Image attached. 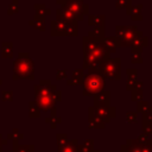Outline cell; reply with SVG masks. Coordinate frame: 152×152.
I'll list each match as a JSON object with an SVG mask.
<instances>
[{
    "instance_id": "1",
    "label": "cell",
    "mask_w": 152,
    "mask_h": 152,
    "mask_svg": "<svg viewBox=\"0 0 152 152\" xmlns=\"http://www.w3.org/2000/svg\"><path fill=\"white\" fill-rule=\"evenodd\" d=\"M82 49H83V70H96L99 71V64L109 58V55L101 42H97L88 36L82 38Z\"/></svg>"
},
{
    "instance_id": "2",
    "label": "cell",
    "mask_w": 152,
    "mask_h": 152,
    "mask_svg": "<svg viewBox=\"0 0 152 152\" xmlns=\"http://www.w3.org/2000/svg\"><path fill=\"white\" fill-rule=\"evenodd\" d=\"M13 81L34 80V62L27 52H19L13 62Z\"/></svg>"
},
{
    "instance_id": "3",
    "label": "cell",
    "mask_w": 152,
    "mask_h": 152,
    "mask_svg": "<svg viewBox=\"0 0 152 152\" xmlns=\"http://www.w3.org/2000/svg\"><path fill=\"white\" fill-rule=\"evenodd\" d=\"M104 77L96 70H88V74L83 78L82 83V95L94 96L102 91L104 88Z\"/></svg>"
},
{
    "instance_id": "4",
    "label": "cell",
    "mask_w": 152,
    "mask_h": 152,
    "mask_svg": "<svg viewBox=\"0 0 152 152\" xmlns=\"http://www.w3.org/2000/svg\"><path fill=\"white\" fill-rule=\"evenodd\" d=\"M78 21H66L63 19H53L50 21L51 37H77Z\"/></svg>"
},
{
    "instance_id": "5",
    "label": "cell",
    "mask_w": 152,
    "mask_h": 152,
    "mask_svg": "<svg viewBox=\"0 0 152 152\" xmlns=\"http://www.w3.org/2000/svg\"><path fill=\"white\" fill-rule=\"evenodd\" d=\"M99 72L104 78H121V59L119 57H109L99 64Z\"/></svg>"
},
{
    "instance_id": "6",
    "label": "cell",
    "mask_w": 152,
    "mask_h": 152,
    "mask_svg": "<svg viewBox=\"0 0 152 152\" xmlns=\"http://www.w3.org/2000/svg\"><path fill=\"white\" fill-rule=\"evenodd\" d=\"M62 7L70 11L78 23L83 20L84 15H89V5L83 0H68Z\"/></svg>"
},
{
    "instance_id": "7",
    "label": "cell",
    "mask_w": 152,
    "mask_h": 152,
    "mask_svg": "<svg viewBox=\"0 0 152 152\" xmlns=\"http://www.w3.org/2000/svg\"><path fill=\"white\" fill-rule=\"evenodd\" d=\"M34 90V97L39 96H50L55 90H57V87L50 82V80H40L38 84L33 87Z\"/></svg>"
},
{
    "instance_id": "8",
    "label": "cell",
    "mask_w": 152,
    "mask_h": 152,
    "mask_svg": "<svg viewBox=\"0 0 152 152\" xmlns=\"http://www.w3.org/2000/svg\"><path fill=\"white\" fill-rule=\"evenodd\" d=\"M88 122H89V126H88L89 128H94V129H103V128H106V124L97 115V113L95 112L94 106H90L88 108Z\"/></svg>"
},
{
    "instance_id": "9",
    "label": "cell",
    "mask_w": 152,
    "mask_h": 152,
    "mask_svg": "<svg viewBox=\"0 0 152 152\" xmlns=\"http://www.w3.org/2000/svg\"><path fill=\"white\" fill-rule=\"evenodd\" d=\"M146 46H148V38L141 31H138L137 32V37L133 40L132 45H131L132 53H140L141 55L142 49L146 48Z\"/></svg>"
},
{
    "instance_id": "10",
    "label": "cell",
    "mask_w": 152,
    "mask_h": 152,
    "mask_svg": "<svg viewBox=\"0 0 152 152\" xmlns=\"http://www.w3.org/2000/svg\"><path fill=\"white\" fill-rule=\"evenodd\" d=\"M95 108V112L97 113V115L102 119V121L107 125L110 122V120L113 118H115L116 115V108L114 106H108V107H94Z\"/></svg>"
},
{
    "instance_id": "11",
    "label": "cell",
    "mask_w": 152,
    "mask_h": 152,
    "mask_svg": "<svg viewBox=\"0 0 152 152\" xmlns=\"http://www.w3.org/2000/svg\"><path fill=\"white\" fill-rule=\"evenodd\" d=\"M137 32H138V27L135 25L127 26L125 36L122 37V39H120V48H131L133 40L137 37Z\"/></svg>"
},
{
    "instance_id": "12",
    "label": "cell",
    "mask_w": 152,
    "mask_h": 152,
    "mask_svg": "<svg viewBox=\"0 0 152 152\" xmlns=\"http://www.w3.org/2000/svg\"><path fill=\"white\" fill-rule=\"evenodd\" d=\"M94 107H108L110 106V91L102 90L94 95Z\"/></svg>"
},
{
    "instance_id": "13",
    "label": "cell",
    "mask_w": 152,
    "mask_h": 152,
    "mask_svg": "<svg viewBox=\"0 0 152 152\" xmlns=\"http://www.w3.org/2000/svg\"><path fill=\"white\" fill-rule=\"evenodd\" d=\"M102 45H103L104 50H106L108 53H112V52H115V50L120 46V40H119L115 36L104 37V39L102 40Z\"/></svg>"
},
{
    "instance_id": "14",
    "label": "cell",
    "mask_w": 152,
    "mask_h": 152,
    "mask_svg": "<svg viewBox=\"0 0 152 152\" xmlns=\"http://www.w3.org/2000/svg\"><path fill=\"white\" fill-rule=\"evenodd\" d=\"M34 102L37 104V107L39 108V110L42 112H48L50 110L55 104L52 103L50 96H39V97H34Z\"/></svg>"
},
{
    "instance_id": "15",
    "label": "cell",
    "mask_w": 152,
    "mask_h": 152,
    "mask_svg": "<svg viewBox=\"0 0 152 152\" xmlns=\"http://www.w3.org/2000/svg\"><path fill=\"white\" fill-rule=\"evenodd\" d=\"M45 19H46V17H45V15L36 14L33 19L28 20V25H30V26H32L33 28H36L37 31L44 32V31L46 30V26H45Z\"/></svg>"
},
{
    "instance_id": "16",
    "label": "cell",
    "mask_w": 152,
    "mask_h": 152,
    "mask_svg": "<svg viewBox=\"0 0 152 152\" xmlns=\"http://www.w3.org/2000/svg\"><path fill=\"white\" fill-rule=\"evenodd\" d=\"M106 17L103 14H89L88 25L90 27H104Z\"/></svg>"
},
{
    "instance_id": "17",
    "label": "cell",
    "mask_w": 152,
    "mask_h": 152,
    "mask_svg": "<svg viewBox=\"0 0 152 152\" xmlns=\"http://www.w3.org/2000/svg\"><path fill=\"white\" fill-rule=\"evenodd\" d=\"M88 37L97 40V42H101L106 37V32H104V27H93L89 32H88Z\"/></svg>"
},
{
    "instance_id": "18",
    "label": "cell",
    "mask_w": 152,
    "mask_h": 152,
    "mask_svg": "<svg viewBox=\"0 0 152 152\" xmlns=\"http://www.w3.org/2000/svg\"><path fill=\"white\" fill-rule=\"evenodd\" d=\"M77 145H78V140L77 139L68 140L63 146H58L57 147V152H77V150H76Z\"/></svg>"
},
{
    "instance_id": "19",
    "label": "cell",
    "mask_w": 152,
    "mask_h": 152,
    "mask_svg": "<svg viewBox=\"0 0 152 152\" xmlns=\"http://www.w3.org/2000/svg\"><path fill=\"white\" fill-rule=\"evenodd\" d=\"M1 57L2 58H13V43L2 42L1 43Z\"/></svg>"
},
{
    "instance_id": "20",
    "label": "cell",
    "mask_w": 152,
    "mask_h": 152,
    "mask_svg": "<svg viewBox=\"0 0 152 152\" xmlns=\"http://www.w3.org/2000/svg\"><path fill=\"white\" fill-rule=\"evenodd\" d=\"M13 152H34V145L32 144H19L18 141H13Z\"/></svg>"
},
{
    "instance_id": "21",
    "label": "cell",
    "mask_w": 152,
    "mask_h": 152,
    "mask_svg": "<svg viewBox=\"0 0 152 152\" xmlns=\"http://www.w3.org/2000/svg\"><path fill=\"white\" fill-rule=\"evenodd\" d=\"M141 10H142V5H141V4L133 5L132 12H131V14H129V17H131V19H132L133 21H141V20H142Z\"/></svg>"
},
{
    "instance_id": "22",
    "label": "cell",
    "mask_w": 152,
    "mask_h": 152,
    "mask_svg": "<svg viewBox=\"0 0 152 152\" xmlns=\"http://www.w3.org/2000/svg\"><path fill=\"white\" fill-rule=\"evenodd\" d=\"M28 116H30L31 119H37V118L40 116V110H39V108L37 107L34 100L28 102Z\"/></svg>"
},
{
    "instance_id": "23",
    "label": "cell",
    "mask_w": 152,
    "mask_h": 152,
    "mask_svg": "<svg viewBox=\"0 0 152 152\" xmlns=\"http://www.w3.org/2000/svg\"><path fill=\"white\" fill-rule=\"evenodd\" d=\"M33 8H34V11H36V14L45 15V17H48V15L51 14V10L48 8L45 4H36V5L33 6Z\"/></svg>"
},
{
    "instance_id": "24",
    "label": "cell",
    "mask_w": 152,
    "mask_h": 152,
    "mask_svg": "<svg viewBox=\"0 0 152 152\" xmlns=\"http://www.w3.org/2000/svg\"><path fill=\"white\" fill-rule=\"evenodd\" d=\"M142 95H144L142 88H134L133 90H131V100L134 102L142 100Z\"/></svg>"
},
{
    "instance_id": "25",
    "label": "cell",
    "mask_w": 152,
    "mask_h": 152,
    "mask_svg": "<svg viewBox=\"0 0 152 152\" xmlns=\"http://www.w3.org/2000/svg\"><path fill=\"white\" fill-rule=\"evenodd\" d=\"M7 139H8V140H13V141H19V140L24 139V134L20 133V132L18 131V128H14L12 132L7 133Z\"/></svg>"
},
{
    "instance_id": "26",
    "label": "cell",
    "mask_w": 152,
    "mask_h": 152,
    "mask_svg": "<svg viewBox=\"0 0 152 152\" xmlns=\"http://www.w3.org/2000/svg\"><path fill=\"white\" fill-rule=\"evenodd\" d=\"M19 12V0H12V2L7 7V14L14 15Z\"/></svg>"
},
{
    "instance_id": "27",
    "label": "cell",
    "mask_w": 152,
    "mask_h": 152,
    "mask_svg": "<svg viewBox=\"0 0 152 152\" xmlns=\"http://www.w3.org/2000/svg\"><path fill=\"white\" fill-rule=\"evenodd\" d=\"M45 122L49 124L52 129H55L62 122V118H59V116H52V118L49 116V118H45Z\"/></svg>"
},
{
    "instance_id": "28",
    "label": "cell",
    "mask_w": 152,
    "mask_h": 152,
    "mask_svg": "<svg viewBox=\"0 0 152 152\" xmlns=\"http://www.w3.org/2000/svg\"><path fill=\"white\" fill-rule=\"evenodd\" d=\"M71 78L76 80V81H80L83 83V78H84V70L82 68H75L74 71H72V76Z\"/></svg>"
},
{
    "instance_id": "29",
    "label": "cell",
    "mask_w": 152,
    "mask_h": 152,
    "mask_svg": "<svg viewBox=\"0 0 152 152\" xmlns=\"http://www.w3.org/2000/svg\"><path fill=\"white\" fill-rule=\"evenodd\" d=\"M148 107H150V104H148V102L145 101V100H140V101L137 102V112H138V113H141V114L145 113Z\"/></svg>"
},
{
    "instance_id": "30",
    "label": "cell",
    "mask_w": 152,
    "mask_h": 152,
    "mask_svg": "<svg viewBox=\"0 0 152 152\" xmlns=\"http://www.w3.org/2000/svg\"><path fill=\"white\" fill-rule=\"evenodd\" d=\"M68 140H69V139H68V134H66V133H57V134H56L57 146H63Z\"/></svg>"
},
{
    "instance_id": "31",
    "label": "cell",
    "mask_w": 152,
    "mask_h": 152,
    "mask_svg": "<svg viewBox=\"0 0 152 152\" xmlns=\"http://www.w3.org/2000/svg\"><path fill=\"white\" fill-rule=\"evenodd\" d=\"M126 27H127V26H125V25H116V26H115V37H116L119 40L122 39V37L125 36Z\"/></svg>"
},
{
    "instance_id": "32",
    "label": "cell",
    "mask_w": 152,
    "mask_h": 152,
    "mask_svg": "<svg viewBox=\"0 0 152 152\" xmlns=\"http://www.w3.org/2000/svg\"><path fill=\"white\" fill-rule=\"evenodd\" d=\"M137 121H138V114H137V112H127L126 113V122L134 124Z\"/></svg>"
},
{
    "instance_id": "33",
    "label": "cell",
    "mask_w": 152,
    "mask_h": 152,
    "mask_svg": "<svg viewBox=\"0 0 152 152\" xmlns=\"http://www.w3.org/2000/svg\"><path fill=\"white\" fill-rule=\"evenodd\" d=\"M126 75L128 80H138V70L135 68H129L126 70Z\"/></svg>"
},
{
    "instance_id": "34",
    "label": "cell",
    "mask_w": 152,
    "mask_h": 152,
    "mask_svg": "<svg viewBox=\"0 0 152 152\" xmlns=\"http://www.w3.org/2000/svg\"><path fill=\"white\" fill-rule=\"evenodd\" d=\"M1 100L5 102V101H13V91L12 90H2V94H1Z\"/></svg>"
},
{
    "instance_id": "35",
    "label": "cell",
    "mask_w": 152,
    "mask_h": 152,
    "mask_svg": "<svg viewBox=\"0 0 152 152\" xmlns=\"http://www.w3.org/2000/svg\"><path fill=\"white\" fill-rule=\"evenodd\" d=\"M50 99H51V101H52V103L53 104H56L57 102H59V101H62V93L57 89V90H55L51 95H50Z\"/></svg>"
},
{
    "instance_id": "36",
    "label": "cell",
    "mask_w": 152,
    "mask_h": 152,
    "mask_svg": "<svg viewBox=\"0 0 152 152\" xmlns=\"http://www.w3.org/2000/svg\"><path fill=\"white\" fill-rule=\"evenodd\" d=\"M142 122H152V106H150L147 110L142 113Z\"/></svg>"
},
{
    "instance_id": "37",
    "label": "cell",
    "mask_w": 152,
    "mask_h": 152,
    "mask_svg": "<svg viewBox=\"0 0 152 152\" xmlns=\"http://www.w3.org/2000/svg\"><path fill=\"white\" fill-rule=\"evenodd\" d=\"M148 135L147 134H145V133H140V134H138V137L135 138V140L140 144V145H145V144H147V141H148Z\"/></svg>"
},
{
    "instance_id": "38",
    "label": "cell",
    "mask_w": 152,
    "mask_h": 152,
    "mask_svg": "<svg viewBox=\"0 0 152 152\" xmlns=\"http://www.w3.org/2000/svg\"><path fill=\"white\" fill-rule=\"evenodd\" d=\"M142 133L147 134V135H151L152 134V122H142Z\"/></svg>"
},
{
    "instance_id": "39",
    "label": "cell",
    "mask_w": 152,
    "mask_h": 152,
    "mask_svg": "<svg viewBox=\"0 0 152 152\" xmlns=\"http://www.w3.org/2000/svg\"><path fill=\"white\" fill-rule=\"evenodd\" d=\"M131 63L133 64H141L142 63V57L140 53H132L131 55Z\"/></svg>"
},
{
    "instance_id": "40",
    "label": "cell",
    "mask_w": 152,
    "mask_h": 152,
    "mask_svg": "<svg viewBox=\"0 0 152 152\" xmlns=\"http://www.w3.org/2000/svg\"><path fill=\"white\" fill-rule=\"evenodd\" d=\"M68 77V71L66 69H57L56 71V80H62Z\"/></svg>"
},
{
    "instance_id": "41",
    "label": "cell",
    "mask_w": 152,
    "mask_h": 152,
    "mask_svg": "<svg viewBox=\"0 0 152 152\" xmlns=\"http://www.w3.org/2000/svg\"><path fill=\"white\" fill-rule=\"evenodd\" d=\"M137 82L138 80H128L127 78V82H126V90H133L137 86Z\"/></svg>"
},
{
    "instance_id": "42",
    "label": "cell",
    "mask_w": 152,
    "mask_h": 152,
    "mask_svg": "<svg viewBox=\"0 0 152 152\" xmlns=\"http://www.w3.org/2000/svg\"><path fill=\"white\" fill-rule=\"evenodd\" d=\"M82 144L86 145L89 150H94V140H93V139H90V138H89V139H84V140L82 141Z\"/></svg>"
},
{
    "instance_id": "43",
    "label": "cell",
    "mask_w": 152,
    "mask_h": 152,
    "mask_svg": "<svg viewBox=\"0 0 152 152\" xmlns=\"http://www.w3.org/2000/svg\"><path fill=\"white\" fill-rule=\"evenodd\" d=\"M126 4H127V0H116V4H115V10H121V8H125V7H126Z\"/></svg>"
},
{
    "instance_id": "44",
    "label": "cell",
    "mask_w": 152,
    "mask_h": 152,
    "mask_svg": "<svg viewBox=\"0 0 152 152\" xmlns=\"http://www.w3.org/2000/svg\"><path fill=\"white\" fill-rule=\"evenodd\" d=\"M126 14L129 15L131 12H132V8H133V1L132 0H127V4H126Z\"/></svg>"
},
{
    "instance_id": "45",
    "label": "cell",
    "mask_w": 152,
    "mask_h": 152,
    "mask_svg": "<svg viewBox=\"0 0 152 152\" xmlns=\"http://www.w3.org/2000/svg\"><path fill=\"white\" fill-rule=\"evenodd\" d=\"M8 144V139L4 138V135L0 133V152H2V146H6Z\"/></svg>"
},
{
    "instance_id": "46",
    "label": "cell",
    "mask_w": 152,
    "mask_h": 152,
    "mask_svg": "<svg viewBox=\"0 0 152 152\" xmlns=\"http://www.w3.org/2000/svg\"><path fill=\"white\" fill-rule=\"evenodd\" d=\"M81 84H82V82L76 81V80H74V78L66 80V86H81Z\"/></svg>"
},
{
    "instance_id": "47",
    "label": "cell",
    "mask_w": 152,
    "mask_h": 152,
    "mask_svg": "<svg viewBox=\"0 0 152 152\" xmlns=\"http://www.w3.org/2000/svg\"><path fill=\"white\" fill-rule=\"evenodd\" d=\"M120 152H129V150H128V147H127L126 144H122L120 146Z\"/></svg>"
},
{
    "instance_id": "48",
    "label": "cell",
    "mask_w": 152,
    "mask_h": 152,
    "mask_svg": "<svg viewBox=\"0 0 152 152\" xmlns=\"http://www.w3.org/2000/svg\"><path fill=\"white\" fill-rule=\"evenodd\" d=\"M50 112H51V115H50L51 118H52V116H57V109H56V107H55V106L50 109Z\"/></svg>"
},
{
    "instance_id": "49",
    "label": "cell",
    "mask_w": 152,
    "mask_h": 152,
    "mask_svg": "<svg viewBox=\"0 0 152 152\" xmlns=\"http://www.w3.org/2000/svg\"><path fill=\"white\" fill-rule=\"evenodd\" d=\"M68 0H56V2H57V5H61V6H63L65 2H66Z\"/></svg>"
},
{
    "instance_id": "50",
    "label": "cell",
    "mask_w": 152,
    "mask_h": 152,
    "mask_svg": "<svg viewBox=\"0 0 152 152\" xmlns=\"http://www.w3.org/2000/svg\"><path fill=\"white\" fill-rule=\"evenodd\" d=\"M147 145H148V147H150V150H151V152H152V139H148Z\"/></svg>"
},
{
    "instance_id": "51",
    "label": "cell",
    "mask_w": 152,
    "mask_h": 152,
    "mask_svg": "<svg viewBox=\"0 0 152 152\" xmlns=\"http://www.w3.org/2000/svg\"><path fill=\"white\" fill-rule=\"evenodd\" d=\"M91 152H100V151H97V150H95V148H94V150H93Z\"/></svg>"
},
{
    "instance_id": "52",
    "label": "cell",
    "mask_w": 152,
    "mask_h": 152,
    "mask_svg": "<svg viewBox=\"0 0 152 152\" xmlns=\"http://www.w3.org/2000/svg\"><path fill=\"white\" fill-rule=\"evenodd\" d=\"M1 84H2V80H0V86H1Z\"/></svg>"
}]
</instances>
